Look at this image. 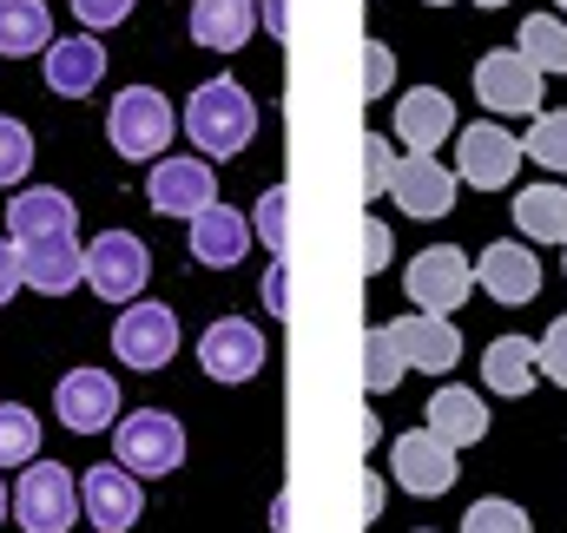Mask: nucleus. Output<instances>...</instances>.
Listing matches in <instances>:
<instances>
[{
  "instance_id": "f257e3e1",
  "label": "nucleus",
  "mask_w": 567,
  "mask_h": 533,
  "mask_svg": "<svg viewBox=\"0 0 567 533\" xmlns=\"http://www.w3.org/2000/svg\"><path fill=\"white\" fill-rule=\"evenodd\" d=\"M185 133L205 158H238L251 138H258V106L238 80H205L192 100H185Z\"/></svg>"
},
{
  "instance_id": "f03ea898",
  "label": "nucleus",
  "mask_w": 567,
  "mask_h": 533,
  "mask_svg": "<svg viewBox=\"0 0 567 533\" xmlns=\"http://www.w3.org/2000/svg\"><path fill=\"white\" fill-rule=\"evenodd\" d=\"M7 514L20 521V533H73L80 521V474L60 461H27V474L7 494Z\"/></svg>"
},
{
  "instance_id": "7ed1b4c3",
  "label": "nucleus",
  "mask_w": 567,
  "mask_h": 533,
  "mask_svg": "<svg viewBox=\"0 0 567 533\" xmlns=\"http://www.w3.org/2000/svg\"><path fill=\"white\" fill-rule=\"evenodd\" d=\"M145 276H152V251L133 231H100L93 244H80V283L106 303H140Z\"/></svg>"
},
{
  "instance_id": "20e7f679",
  "label": "nucleus",
  "mask_w": 567,
  "mask_h": 533,
  "mask_svg": "<svg viewBox=\"0 0 567 533\" xmlns=\"http://www.w3.org/2000/svg\"><path fill=\"white\" fill-rule=\"evenodd\" d=\"M172 126H178V113H172V100H165L158 86H126V93H113L106 138H113L120 158H140V165L145 158H165Z\"/></svg>"
},
{
  "instance_id": "39448f33",
  "label": "nucleus",
  "mask_w": 567,
  "mask_h": 533,
  "mask_svg": "<svg viewBox=\"0 0 567 533\" xmlns=\"http://www.w3.org/2000/svg\"><path fill=\"white\" fill-rule=\"evenodd\" d=\"M113 461L126 474H172L185 461V428L165 408H133L113 421Z\"/></svg>"
},
{
  "instance_id": "423d86ee",
  "label": "nucleus",
  "mask_w": 567,
  "mask_h": 533,
  "mask_svg": "<svg viewBox=\"0 0 567 533\" xmlns=\"http://www.w3.org/2000/svg\"><path fill=\"white\" fill-rule=\"evenodd\" d=\"M403 290H410V303H416L423 316H455V310L468 303V290H475V258L455 251V244H429V251L410 258Z\"/></svg>"
},
{
  "instance_id": "0eeeda50",
  "label": "nucleus",
  "mask_w": 567,
  "mask_h": 533,
  "mask_svg": "<svg viewBox=\"0 0 567 533\" xmlns=\"http://www.w3.org/2000/svg\"><path fill=\"white\" fill-rule=\"evenodd\" d=\"M542 73L515 53V46H495L475 60V93H482V113H502V119H535L542 113Z\"/></svg>"
},
{
  "instance_id": "6e6552de",
  "label": "nucleus",
  "mask_w": 567,
  "mask_h": 533,
  "mask_svg": "<svg viewBox=\"0 0 567 533\" xmlns=\"http://www.w3.org/2000/svg\"><path fill=\"white\" fill-rule=\"evenodd\" d=\"M515 165H522V138L508 126H468L455 138V185H475V191H508L515 185Z\"/></svg>"
},
{
  "instance_id": "1a4fd4ad",
  "label": "nucleus",
  "mask_w": 567,
  "mask_h": 533,
  "mask_svg": "<svg viewBox=\"0 0 567 533\" xmlns=\"http://www.w3.org/2000/svg\"><path fill=\"white\" fill-rule=\"evenodd\" d=\"M113 356L126 369H165L178 356V316L165 303H152V296L126 303V316L113 323Z\"/></svg>"
},
{
  "instance_id": "9d476101",
  "label": "nucleus",
  "mask_w": 567,
  "mask_h": 533,
  "mask_svg": "<svg viewBox=\"0 0 567 533\" xmlns=\"http://www.w3.org/2000/svg\"><path fill=\"white\" fill-rule=\"evenodd\" d=\"M145 198H152V211L158 218H198L205 205H218V178H212V165L205 158H158L152 165V178H145Z\"/></svg>"
},
{
  "instance_id": "9b49d317",
  "label": "nucleus",
  "mask_w": 567,
  "mask_h": 533,
  "mask_svg": "<svg viewBox=\"0 0 567 533\" xmlns=\"http://www.w3.org/2000/svg\"><path fill=\"white\" fill-rule=\"evenodd\" d=\"M80 514L93 521L100 533H126L145 514V488L140 474H126L120 461H100L80 474Z\"/></svg>"
},
{
  "instance_id": "f8f14e48",
  "label": "nucleus",
  "mask_w": 567,
  "mask_h": 533,
  "mask_svg": "<svg viewBox=\"0 0 567 533\" xmlns=\"http://www.w3.org/2000/svg\"><path fill=\"white\" fill-rule=\"evenodd\" d=\"M53 408H60V428L106 435L120 421V376H106V369H66L60 389H53Z\"/></svg>"
},
{
  "instance_id": "ddd939ff",
  "label": "nucleus",
  "mask_w": 567,
  "mask_h": 533,
  "mask_svg": "<svg viewBox=\"0 0 567 533\" xmlns=\"http://www.w3.org/2000/svg\"><path fill=\"white\" fill-rule=\"evenodd\" d=\"M198 363H205L212 383H251L265 369V330L245 323V316H218L198 336Z\"/></svg>"
},
{
  "instance_id": "4468645a",
  "label": "nucleus",
  "mask_w": 567,
  "mask_h": 533,
  "mask_svg": "<svg viewBox=\"0 0 567 533\" xmlns=\"http://www.w3.org/2000/svg\"><path fill=\"white\" fill-rule=\"evenodd\" d=\"M390 330V343H396V356H403V369H429V376H449L455 363H462V330L449 323V316H396V323H383Z\"/></svg>"
},
{
  "instance_id": "2eb2a0df",
  "label": "nucleus",
  "mask_w": 567,
  "mask_h": 533,
  "mask_svg": "<svg viewBox=\"0 0 567 533\" xmlns=\"http://www.w3.org/2000/svg\"><path fill=\"white\" fill-rule=\"evenodd\" d=\"M390 474L410 488V494H449L462 474H455V448L449 441H435L429 428H410V435H396V448H390Z\"/></svg>"
},
{
  "instance_id": "dca6fc26",
  "label": "nucleus",
  "mask_w": 567,
  "mask_h": 533,
  "mask_svg": "<svg viewBox=\"0 0 567 533\" xmlns=\"http://www.w3.org/2000/svg\"><path fill=\"white\" fill-rule=\"evenodd\" d=\"M390 198L403 205V218H449L455 211V171L449 165H435V151L429 158H396V171H390Z\"/></svg>"
},
{
  "instance_id": "f3484780",
  "label": "nucleus",
  "mask_w": 567,
  "mask_h": 533,
  "mask_svg": "<svg viewBox=\"0 0 567 533\" xmlns=\"http://www.w3.org/2000/svg\"><path fill=\"white\" fill-rule=\"evenodd\" d=\"M13 251H20V283H27V290H40V296L80 290V238H73V231H60V238H27V244H13Z\"/></svg>"
},
{
  "instance_id": "a211bd4d",
  "label": "nucleus",
  "mask_w": 567,
  "mask_h": 533,
  "mask_svg": "<svg viewBox=\"0 0 567 533\" xmlns=\"http://www.w3.org/2000/svg\"><path fill=\"white\" fill-rule=\"evenodd\" d=\"M245 251H251V218H245V211H231L225 198H218V205H205V211L192 218V258H198L205 270L245 264Z\"/></svg>"
},
{
  "instance_id": "6ab92c4d",
  "label": "nucleus",
  "mask_w": 567,
  "mask_h": 533,
  "mask_svg": "<svg viewBox=\"0 0 567 533\" xmlns=\"http://www.w3.org/2000/svg\"><path fill=\"white\" fill-rule=\"evenodd\" d=\"M475 283L495 296V303H535L542 296V258L528 251V244H488L482 251V264H475Z\"/></svg>"
},
{
  "instance_id": "aec40b11",
  "label": "nucleus",
  "mask_w": 567,
  "mask_h": 533,
  "mask_svg": "<svg viewBox=\"0 0 567 533\" xmlns=\"http://www.w3.org/2000/svg\"><path fill=\"white\" fill-rule=\"evenodd\" d=\"M423 428L435 435V441H449V448H475L495 421H488V408H482V396H475V389L449 383V389H435V396H429Z\"/></svg>"
},
{
  "instance_id": "412c9836",
  "label": "nucleus",
  "mask_w": 567,
  "mask_h": 533,
  "mask_svg": "<svg viewBox=\"0 0 567 533\" xmlns=\"http://www.w3.org/2000/svg\"><path fill=\"white\" fill-rule=\"evenodd\" d=\"M100 80H106V46H100L93 33L53 40V46H47V86H53L60 100H86Z\"/></svg>"
},
{
  "instance_id": "4be33fe9",
  "label": "nucleus",
  "mask_w": 567,
  "mask_h": 533,
  "mask_svg": "<svg viewBox=\"0 0 567 533\" xmlns=\"http://www.w3.org/2000/svg\"><path fill=\"white\" fill-rule=\"evenodd\" d=\"M73 224H80V211H73V198H66L60 185H27V191L7 205L13 244H27V238H60V231H73Z\"/></svg>"
},
{
  "instance_id": "5701e85b",
  "label": "nucleus",
  "mask_w": 567,
  "mask_h": 533,
  "mask_svg": "<svg viewBox=\"0 0 567 533\" xmlns=\"http://www.w3.org/2000/svg\"><path fill=\"white\" fill-rule=\"evenodd\" d=\"M449 133H455V106H449V93H435V86L403 93V106H396V138H403L416 158H429Z\"/></svg>"
},
{
  "instance_id": "b1692460",
  "label": "nucleus",
  "mask_w": 567,
  "mask_h": 533,
  "mask_svg": "<svg viewBox=\"0 0 567 533\" xmlns=\"http://www.w3.org/2000/svg\"><path fill=\"white\" fill-rule=\"evenodd\" d=\"M258 27V0H198L192 7V40L212 53H238Z\"/></svg>"
},
{
  "instance_id": "393cba45",
  "label": "nucleus",
  "mask_w": 567,
  "mask_h": 533,
  "mask_svg": "<svg viewBox=\"0 0 567 533\" xmlns=\"http://www.w3.org/2000/svg\"><path fill=\"white\" fill-rule=\"evenodd\" d=\"M508 218L535 244H567V185H528V191H515Z\"/></svg>"
},
{
  "instance_id": "a878e982",
  "label": "nucleus",
  "mask_w": 567,
  "mask_h": 533,
  "mask_svg": "<svg viewBox=\"0 0 567 533\" xmlns=\"http://www.w3.org/2000/svg\"><path fill=\"white\" fill-rule=\"evenodd\" d=\"M535 343L528 336H495L488 349H482V383L495 389V396H528L535 389Z\"/></svg>"
},
{
  "instance_id": "bb28decb",
  "label": "nucleus",
  "mask_w": 567,
  "mask_h": 533,
  "mask_svg": "<svg viewBox=\"0 0 567 533\" xmlns=\"http://www.w3.org/2000/svg\"><path fill=\"white\" fill-rule=\"evenodd\" d=\"M53 46V13L47 0H0V53H47Z\"/></svg>"
},
{
  "instance_id": "cd10ccee",
  "label": "nucleus",
  "mask_w": 567,
  "mask_h": 533,
  "mask_svg": "<svg viewBox=\"0 0 567 533\" xmlns=\"http://www.w3.org/2000/svg\"><path fill=\"white\" fill-rule=\"evenodd\" d=\"M515 53L548 80V73H567V20L555 13H528L522 20V33H515Z\"/></svg>"
},
{
  "instance_id": "c85d7f7f",
  "label": "nucleus",
  "mask_w": 567,
  "mask_h": 533,
  "mask_svg": "<svg viewBox=\"0 0 567 533\" xmlns=\"http://www.w3.org/2000/svg\"><path fill=\"white\" fill-rule=\"evenodd\" d=\"M27 461H40V421L33 408L0 401V468H27Z\"/></svg>"
},
{
  "instance_id": "c756f323",
  "label": "nucleus",
  "mask_w": 567,
  "mask_h": 533,
  "mask_svg": "<svg viewBox=\"0 0 567 533\" xmlns=\"http://www.w3.org/2000/svg\"><path fill=\"white\" fill-rule=\"evenodd\" d=\"M522 158H535L548 171H567V113H535V126L522 138Z\"/></svg>"
},
{
  "instance_id": "7c9ffc66",
  "label": "nucleus",
  "mask_w": 567,
  "mask_h": 533,
  "mask_svg": "<svg viewBox=\"0 0 567 533\" xmlns=\"http://www.w3.org/2000/svg\"><path fill=\"white\" fill-rule=\"evenodd\" d=\"M363 383H370V396H390L403 383V356H396L390 330H370L363 336Z\"/></svg>"
},
{
  "instance_id": "2f4dec72",
  "label": "nucleus",
  "mask_w": 567,
  "mask_h": 533,
  "mask_svg": "<svg viewBox=\"0 0 567 533\" xmlns=\"http://www.w3.org/2000/svg\"><path fill=\"white\" fill-rule=\"evenodd\" d=\"M251 218H258V238L271 244V258L284 264V258H290V224H284V218H290V185H271Z\"/></svg>"
},
{
  "instance_id": "473e14b6",
  "label": "nucleus",
  "mask_w": 567,
  "mask_h": 533,
  "mask_svg": "<svg viewBox=\"0 0 567 533\" xmlns=\"http://www.w3.org/2000/svg\"><path fill=\"white\" fill-rule=\"evenodd\" d=\"M33 171V133L0 113V185H20Z\"/></svg>"
},
{
  "instance_id": "72a5a7b5",
  "label": "nucleus",
  "mask_w": 567,
  "mask_h": 533,
  "mask_svg": "<svg viewBox=\"0 0 567 533\" xmlns=\"http://www.w3.org/2000/svg\"><path fill=\"white\" fill-rule=\"evenodd\" d=\"M462 533H528V514L515 501H475L462 514Z\"/></svg>"
},
{
  "instance_id": "f704fd0d",
  "label": "nucleus",
  "mask_w": 567,
  "mask_h": 533,
  "mask_svg": "<svg viewBox=\"0 0 567 533\" xmlns=\"http://www.w3.org/2000/svg\"><path fill=\"white\" fill-rule=\"evenodd\" d=\"M390 171H396V151L383 133H363V205H377V191H390Z\"/></svg>"
},
{
  "instance_id": "c9c22d12",
  "label": "nucleus",
  "mask_w": 567,
  "mask_h": 533,
  "mask_svg": "<svg viewBox=\"0 0 567 533\" xmlns=\"http://www.w3.org/2000/svg\"><path fill=\"white\" fill-rule=\"evenodd\" d=\"M535 363H542V376H548V383H561V389H567V316L548 323V336H542Z\"/></svg>"
},
{
  "instance_id": "e433bc0d",
  "label": "nucleus",
  "mask_w": 567,
  "mask_h": 533,
  "mask_svg": "<svg viewBox=\"0 0 567 533\" xmlns=\"http://www.w3.org/2000/svg\"><path fill=\"white\" fill-rule=\"evenodd\" d=\"M390 80H396V53H390L383 40H370V46H363V100L390 93Z\"/></svg>"
},
{
  "instance_id": "4c0bfd02",
  "label": "nucleus",
  "mask_w": 567,
  "mask_h": 533,
  "mask_svg": "<svg viewBox=\"0 0 567 533\" xmlns=\"http://www.w3.org/2000/svg\"><path fill=\"white\" fill-rule=\"evenodd\" d=\"M66 7H73V13H80L93 33H100V27H120V20H126L140 0H66Z\"/></svg>"
},
{
  "instance_id": "58836bf2",
  "label": "nucleus",
  "mask_w": 567,
  "mask_h": 533,
  "mask_svg": "<svg viewBox=\"0 0 567 533\" xmlns=\"http://www.w3.org/2000/svg\"><path fill=\"white\" fill-rule=\"evenodd\" d=\"M390 264V224L363 218V270H383Z\"/></svg>"
},
{
  "instance_id": "ea45409f",
  "label": "nucleus",
  "mask_w": 567,
  "mask_h": 533,
  "mask_svg": "<svg viewBox=\"0 0 567 533\" xmlns=\"http://www.w3.org/2000/svg\"><path fill=\"white\" fill-rule=\"evenodd\" d=\"M13 290H20V251L0 238V303H13Z\"/></svg>"
},
{
  "instance_id": "a19ab883",
  "label": "nucleus",
  "mask_w": 567,
  "mask_h": 533,
  "mask_svg": "<svg viewBox=\"0 0 567 533\" xmlns=\"http://www.w3.org/2000/svg\"><path fill=\"white\" fill-rule=\"evenodd\" d=\"M377 514H383V481L363 474V521H377Z\"/></svg>"
},
{
  "instance_id": "79ce46f5",
  "label": "nucleus",
  "mask_w": 567,
  "mask_h": 533,
  "mask_svg": "<svg viewBox=\"0 0 567 533\" xmlns=\"http://www.w3.org/2000/svg\"><path fill=\"white\" fill-rule=\"evenodd\" d=\"M258 13H271V33H284V0H265Z\"/></svg>"
},
{
  "instance_id": "37998d69",
  "label": "nucleus",
  "mask_w": 567,
  "mask_h": 533,
  "mask_svg": "<svg viewBox=\"0 0 567 533\" xmlns=\"http://www.w3.org/2000/svg\"><path fill=\"white\" fill-rule=\"evenodd\" d=\"M475 7H482V13H495V7H508V0H475Z\"/></svg>"
},
{
  "instance_id": "c03bdc74",
  "label": "nucleus",
  "mask_w": 567,
  "mask_h": 533,
  "mask_svg": "<svg viewBox=\"0 0 567 533\" xmlns=\"http://www.w3.org/2000/svg\"><path fill=\"white\" fill-rule=\"evenodd\" d=\"M0 521H7V481H0Z\"/></svg>"
},
{
  "instance_id": "a18cd8bd",
  "label": "nucleus",
  "mask_w": 567,
  "mask_h": 533,
  "mask_svg": "<svg viewBox=\"0 0 567 533\" xmlns=\"http://www.w3.org/2000/svg\"><path fill=\"white\" fill-rule=\"evenodd\" d=\"M429 7H449V0H429Z\"/></svg>"
},
{
  "instance_id": "49530a36",
  "label": "nucleus",
  "mask_w": 567,
  "mask_h": 533,
  "mask_svg": "<svg viewBox=\"0 0 567 533\" xmlns=\"http://www.w3.org/2000/svg\"><path fill=\"white\" fill-rule=\"evenodd\" d=\"M555 7H561V13H567V0H555Z\"/></svg>"
},
{
  "instance_id": "de8ad7c7",
  "label": "nucleus",
  "mask_w": 567,
  "mask_h": 533,
  "mask_svg": "<svg viewBox=\"0 0 567 533\" xmlns=\"http://www.w3.org/2000/svg\"><path fill=\"white\" fill-rule=\"evenodd\" d=\"M561 251H567V244H561ZM561 270H567V264H561Z\"/></svg>"
},
{
  "instance_id": "09e8293b",
  "label": "nucleus",
  "mask_w": 567,
  "mask_h": 533,
  "mask_svg": "<svg viewBox=\"0 0 567 533\" xmlns=\"http://www.w3.org/2000/svg\"><path fill=\"white\" fill-rule=\"evenodd\" d=\"M416 533H429V527H416Z\"/></svg>"
}]
</instances>
